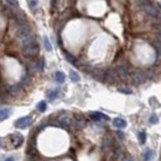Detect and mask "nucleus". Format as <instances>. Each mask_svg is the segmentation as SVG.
I'll use <instances>...</instances> for the list:
<instances>
[{
    "instance_id": "nucleus-1",
    "label": "nucleus",
    "mask_w": 161,
    "mask_h": 161,
    "mask_svg": "<svg viewBox=\"0 0 161 161\" xmlns=\"http://www.w3.org/2000/svg\"><path fill=\"white\" fill-rule=\"evenodd\" d=\"M39 52H40V47H39V44L36 42V41L22 46V55H24L25 57H29V58L36 57L39 55Z\"/></svg>"
},
{
    "instance_id": "nucleus-2",
    "label": "nucleus",
    "mask_w": 161,
    "mask_h": 161,
    "mask_svg": "<svg viewBox=\"0 0 161 161\" xmlns=\"http://www.w3.org/2000/svg\"><path fill=\"white\" fill-rule=\"evenodd\" d=\"M141 11L145 14L148 17H150V19H155L156 15L161 11V6L159 5V4H146V5L141 6Z\"/></svg>"
},
{
    "instance_id": "nucleus-3",
    "label": "nucleus",
    "mask_w": 161,
    "mask_h": 161,
    "mask_svg": "<svg viewBox=\"0 0 161 161\" xmlns=\"http://www.w3.org/2000/svg\"><path fill=\"white\" fill-rule=\"evenodd\" d=\"M31 35V27L29 24H26V22H24V24H17L16 29H15V36L17 39H21L24 40L25 37H27V36Z\"/></svg>"
},
{
    "instance_id": "nucleus-4",
    "label": "nucleus",
    "mask_w": 161,
    "mask_h": 161,
    "mask_svg": "<svg viewBox=\"0 0 161 161\" xmlns=\"http://www.w3.org/2000/svg\"><path fill=\"white\" fill-rule=\"evenodd\" d=\"M115 71H117V73H118V76H119L120 79H123V81L128 79V77H129V68H128L126 62H124V61L118 62L117 67H115Z\"/></svg>"
},
{
    "instance_id": "nucleus-5",
    "label": "nucleus",
    "mask_w": 161,
    "mask_h": 161,
    "mask_svg": "<svg viewBox=\"0 0 161 161\" xmlns=\"http://www.w3.org/2000/svg\"><path fill=\"white\" fill-rule=\"evenodd\" d=\"M146 79H148V76H146V73L141 72V71H136L131 75V81L133 83L136 84V86H140V84H144Z\"/></svg>"
},
{
    "instance_id": "nucleus-6",
    "label": "nucleus",
    "mask_w": 161,
    "mask_h": 161,
    "mask_svg": "<svg viewBox=\"0 0 161 161\" xmlns=\"http://www.w3.org/2000/svg\"><path fill=\"white\" fill-rule=\"evenodd\" d=\"M118 73L115 70H108L105 71V77H104V82L108 84H115L118 82Z\"/></svg>"
},
{
    "instance_id": "nucleus-7",
    "label": "nucleus",
    "mask_w": 161,
    "mask_h": 161,
    "mask_svg": "<svg viewBox=\"0 0 161 161\" xmlns=\"http://www.w3.org/2000/svg\"><path fill=\"white\" fill-rule=\"evenodd\" d=\"M31 124H32V118L31 117H24V118L17 119L14 125L19 129H26V128H29Z\"/></svg>"
},
{
    "instance_id": "nucleus-8",
    "label": "nucleus",
    "mask_w": 161,
    "mask_h": 161,
    "mask_svg": "<svg viewBox=\"0 0 161 161\" xmlns=\"http://www.w3.org/2000/svg\"><path fill=\"white\" fill-rule=\"evenodd\" d=\"M21 94H22L21 84H14L8 89V95L9 97H14V98H16V97H20Z\"/></svg>"
},
{
    "instance_id": "nucleus-9",
    "label": "nucleus",
    "mask_w": 161,
    "mask_h": 161,
    "mask_svg": "<svg viewBox=\"0 0 161 161\" xmlns=\"http://www.w3.org/2000/svg\"><path fill=\"white\" fill-rule=\"evenodd\" d=\"M92 76H93L97 81L99 82H104V77H105V70H102V68H94L92 70Z\"/></svg>"
},
{
    "instance_id": "nucleus-10",
    "label": "nucleus",
    "mask_w": 161,
    "mask_h": 161,
    "mask_svg": "<svg viewBox=\"0 0 161 161\" xmlns=\"http://www.w3.org/2000/svg\"><path fill=\"white\" fill-rule=\"evenodd\" d=\"M11 140H12L14 148H19L22 142H24V138H22V135L19 134V133H14L11 135Z\"/></svg>"
},
{
    "instance_id": "nucleus-11",
    "label": "nucleus",
    "mask_w": 161,
    "mask_h": 161,
    "mask_svg": "<svg viewBox=\"0 0 161 161\" xmlns=\"http://www.w3.org/2000/svg\"><path fill=\"white\" fill-rule=\"evenodd\" d=\"M89 117L93 119L95 122H99V120H109L108 115H105V114L100 113V112H92L89 113Z\"/></svg>"
},
{
    "instance_id": "nucleus-12",
    "label": "nucleus",
    "mask_w": 161,
    "mask_h": 161,
    "mask_svg": "<svg viewBox=\"0 0 161 161\" xmlns=\"http://www.w3.org/2000/svg\"><path fill=\"white\" fill-rule=\"evenodd\" d=\"M58 122H59V125H61L62 128H70L72 126V118L71 117H68V115H64V117H61L58 119Z\"/></svg>"
},
{
    "instance_id": "nucleus-13",
    "label": "nucleus",
    "mask_w": 161,
    "mask_h": 161,
    "mask_svg": "<svg viewBox=\"0 0 161 161\" xmlns=\"http://www.w3.org/2000/svg\"><path fill=\"white\" fill-rule=\"evenodd\" d=\"M86 125H87V120L84 118H82V117L76 118L75 120H73V123H72V126L76 128V129H82V128H84Z\"/></svg>"
},
{
    "instance_id": "nucleus-14",
    "label": "nucleus",
    "mask_w": 161,
    "mask_h": 161,
    "mask_svg": "<svg viewBox=\"0 0 161 161\" xmlns=\"http://www.w3.org/2000/svg\"><path fill=\"white\" fill-rule=\"evenodd\" d=\"M11 115V109L10 108H0V122L5 120Z\"/></svg>"
},
{
    "instance_id": "nucleus-15",
    "label": "nucleus",
    "mask_w": 161,
    "mask_h": 161,
    "mask_svg": "<svg viewBox=\"0 0 161 161\" xmlns=\"http://www.w3.org/2000/svg\"><path fill=\"white\" fill-rule=\"evenodd\" d=\"M114 145V140L112 136H105L103 139V148L104 149H112Z\"/></svg>"
},
{
    "instance_id": "nucleus-16",
    "label": "nucleus",
    "mask_w": 161,
    "mask_h": 161,
    "mask_svg": "<svg viewBox=\"0 0 161 161\" xmlns=\"http://www.w3.org/2000/svg\"><path fill=\"white\" fill-rule=\"evenodd\" d=\"M61 95V91L59 89H55V91H50L47 93V98L48 100H55L56 98H58V97Z\"/></svg>"
},
{
    "instance_id": "nucleus-17",
    "label": "nucleus",
    "mask_w": 161,
    "mask_h": 161,
    "mask_svg": "<svg viewBox=\"0 0 161 161\" xmlns=\"http://www.w3.org/2000/svg\"><path fill=\"white\" fill-rule=\"evenodd\" d=\"M113 124H114V126H117L119 129H123V128L126 126V122L124 120V119H122V118H115L113 120Z\"/></svg>"
},
{
    "instance_id": "nucleus-18",
    "label": "nucleus",
    "mask_w": 161,
    "mask_h": 161,
    "mask_svg": "<svg viewBox=\"0 0 161 161\" xmlns=\"http://www.w3.org/2000/svg\"><path fill=\"white\" fill-rule=\"evenodd\" d=\"M55 77H56V82H57V83H63L64 79H66V76H64L63 72H56Z\"/></svg>"
},
{
    "instance_id": "nucleus-19",
    "label": "nucleus",
    "mask_w": 161,
    "mask_h": 161,
    "mask_svg": "<svg viewBox=\"0 0 161 161\" xmlns=\"http://www.w3.org/2000/svg\"><path fill=\"white\" fill-rule=\"evenodd\" d=\"M63 53H64V57H66V59H67L68 62H71V63H73V64H76V66H77V59H76V57H73L71 53H68L66 51H63Z\"/></svg>"
},
{
    "instance_id": "nucleus-20",
    "label": "nucleus",
    "mask_w": 161,
    "mask_h": 161,
    "mask_svg": "<svg viewBox=\"0 0 161 161\" xmlns=\"http://www.w3.org/2000/svg\"><path fill=\"white\" fill-rule=\"evenodd\" d=\"M144 158H145L146 161L153 160V158H154V151H153V150H150V149H148V150L145 151V154H144Z\"/></svg>"
},
{
    "instance_id": "nucleus-21",
    "label": "nucleus",
    "mask_w": 161,
    "mask_h": 161,
    "mask_svg": "<svg viewBox=\"0 0 161 161\" xmlns=\"http://www.w3.org/2000/svg\"><path fill=\"white\" fill-rule=\"evenodd\" d=\"M70 78H71V81H72V82H75V83L79 82V79H81L79 76H78L75 71H71V72H70Z\"/></svg>"
},
{
    "instance_id": "nucleus-22",
    "label": "nucleus",
    "mask_w": 161,
    "mask_h": 161,
    "mask_svg": "<svg viewBox=\"0 0 161 161\" xmlns=\"http://www.w3.org/2000/svg\"><path fill=\"white\" fill-rule=\"evenodd\" d=\"M46 108H47V104H46V102H44V100H41V102L37 104V110L41 113H44L46 110Z\"/></svg>"
},
{
    "instance_id": "nucleus-23",
    "label": "nucleus",
    "mask_w": 161,
    "mask_h": 161,
    "mask_svg": "<svg viewBox=\"0 0 161 161\" xmlns=\"http://www.w3.org/2000/svg\"><path fill=\"white\" fill-rule=\"evenodd\" d=\"M36 63H37V71L39 72H42L44 68H45V59L44 58H40Z\"/></svg>"
},
{
    "instance_id": "nucleus-24",
    "label": "nucleus",
    "mask_w": 161,
    "mask_h": 161,
    "mask_svg": "<svg viewBox=\"0 0 161 161\" xmlns=\"http://www.w3.org/2000/svg\"><path fill=\"white\" fill-rule=\"evenodd\" d=\"M44 45H45V48L47 50V51H52V46H51V42H50V40L46 37H44Z\"/></svg>"
},
{
    "instance_id": "nucleus-25",
    "label": "nucleus",
    "mask_w": 161,
    "mask_h": 161,
    "mask_svg": "<svg viewBox=\"0 0 161 161\" xmlns=\"http://www.w3.org/2000/svg\"><path fill=\"white\" fill-rule=\"evenodd\" d=\"M138 136H139V142H140V144H145V141H146V133L145 131H140Z\"/></svg>"
},
{
    "instance_id": "nucleus-26",
    "label": "nucleus",
    "mask_w": 161,
    "mask_h": 161,
    "mask_svg": "<svg viewBox=\"0 0 161 161\" xmlns=\"http://www.w3.org/2000/svg\"><path fill=\"white\" fill-rule=\"evenodd\" d=\"M154 47L156 50V53H158V56L161 57V42H160V41H156V42L154 44Z\"/></svg>"
},
{
    "instance_id": "nucleus-27",
    "label": "nucleus",
    "mask_w": 161,
    "mask_h": 161,
    "mask_svg": "<svg viewBox=\"0 0 161 161\" xmlns=\"http://www.w3.org/2000/svg\"><path fill=\"white\" fill-rule=\"evenodd\" d=\"M21 84L22 86H29L30 84V77L27 76V75H24L21 78Z\"/></svg>"
},
{
    "instance_id": "nucleus-28",
    "label": "nucleus",
    "mask_w": 161,
    "mask_h": 161,
    "mask_svg": "<svg viewBox=\"0 0 161 161\" xmlns=\"http://www.w3.org/2000/svg\"><path fill=\"white\" fill-rule=\"evenodd\" d=\"M29 5H30V9L32 11L36 10V6H37V3H36V0H30L29 1Z\"/></svg>"
},
{
    "instance_id": "nucleus-29",
    "label": "nucleus",
    "mask_w": 161,
    "mask_h": 161,
    "mask_svg": "<svg viewBox=\"0 0 161 161\" xmlns=\"http://www.w3.org/2000/svg\"><path fill=\"white\" fill-rule=\"evenodd\" d=\"M149 122H150L151 124H158V123H159V118H158V115H156V114L151 115L150 119H149Z\"/></svg>"
},
{
    "instance_id": "nucleus-30",
    "label": "nucleus",
    "mask_w": 161,
    "mask_h": 161,
    "mask_svg": "<svg viewBox=\"0 0 161 161\" xmlns=\"http://www.w3.org/2000/svg\"><path fill=\"white\" fill-rule=\"evenodd\" d=\"M6 1L9 3V5H11V6H14V8H17V6H19V1H17V0H6Z\"/></svg>"
},
{
    "instance_id": "nucleus-31",
    "label": "nucleus",
    "mask_w": 161,
    "mask_h": 161,
    "mask_svg": "<svg viewBox=\"0 0 161 161\" xmlns=\"http://www.w3.org/2000/svg\"><path fill=\"white\" fill-rule=\"evenodd\" d=\"M119 92H122V93H125V94H131L133 91L129 89V88H119Z\"/></svg>"
},
{
    "instance_id": "nucleus-32",
    "label": "nucleus",
    "mask_w": 161,
    "mask_h": 161,
    "mask_svg": "<svg viewBox=\"0 0 161 161\" xmlns=\"http://www.w3.org/2000/svg\"><path fill=\"white\" fill-rule=\"evenodd\" d=\"M154 20V22H159V21H161V11L158 14V15H156V17L155 19H153Z\"/></svg>"
},
{
    "instance_id": "nucleus-33",
    "label": "nucleus",
    "mask_w": 161,
    "mask_h": 161,
    "mask_svg": "<svg viewBox=\"0 0 161 161\" xmlns=\"http://www.w3.org/2000/svg\"><path fill=\"white\" fill-rule=\"evenodd\" d=\"M123 161H134V160H133V158H131V156L125 155V156H124V158H123Z\"/></svg>"
},
{
    "instance_id": "nucleus-34",
    "label": "nucleus",
    "mask_w": 161,
    "mask_h": 161,
    "mask_svg": "<svg viewBox=\"0 0 161 161\" xmlns=\"http://www.w3.org/2000/svg\"><path fill=\"white\" fill-rule=\"evenodd\" d=\"M156 39H158V41H160V42H161V31L156 32Z\"/></svg>"
},
{
    "instance_id": "nucleus-35",
    "label": "nucleus",
    "mask_w": 161,
    "mask_h": 161,
    "mask_svg": "<svg viewBox=\"0 0 161 161\" xmlns=\"http://www.w3.org/2000/svg\"><path fill=\"white\" fill-rule=\"evenodd\" d=\"M117 134L119 135V138H120V139H123V138H124V134H123V133H122V131H118V133H117Z\"/></svg>"
},
{
    "instance_id": "nucleus-36",
    "label": "nucleus",
    "mask_w": 161,
    "mask_h": 161,
    "mask_svg": "<svg viewBox=\"0 0 161 161\" xmlns=\"http://www.w3.org/2000/svg\"><path fill=\"white\" fill-rule=\"evenodd\" d=\"M5 161H15V160H14V158H8Z\"/></svg>"
},
{
    "instance_id": "nucleus-37",
    "label": "nucleus",
    "mask_w": 161,
    "mask_h": 161,
    "mask_svg": "<svg viewBox=\"0 0 161 161\" xmlns=\"http://www.w3.org/2000/svg\"><path fill=\"white\" fill-rule=\"evenodd\" d=\"M0 148H1V141H0Z\"/></svg>"
}]
</instances>
